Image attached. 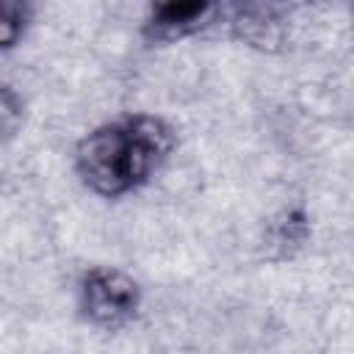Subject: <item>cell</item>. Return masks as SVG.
I'll return each instance as SVG.
<instances>
[{
  "label": "cell",
  "mask_w": 354,
  "mask_h": 354,
  "mask_svg": "<svg viewBox=\"0 0 354 354\" xmlns=\"http://www.w3.org/2000/svg\"><path fill=\"white\" fill-rule=\"evenodd\" d=\"M141 304L138 282L119 268H91L80 279V310L100 326H119L136 315Z\"/></svg>",
  "instance_id": "obj_2"
},
{
  "label": "cell",
  "mask_w": 354,
  "mask_h": 354,
  "mask_svg": "<svg viewBox=\"0 0 354 354\" xmlns=\"http://www.w3.org/2000/svg\"><path fill=\"white\" fill-rule=\"evenodd\" d=\"M25 111H22V100L17 97V91L6 83H0V144L11 141L19 127H22Z\"/></svg>",
  "instance_id": "obj_7"
},
{
  "label": "cell",
  "mask_w": 354,
  "mask_h": 354,
  "mask_svg": "<svg viewBox=\"0 0 354 354\" xmlns=\"http://www.w3.org/2000/svg\"><path fill=\"white\" fill-rule=\"evenodd\" d=\"M218 14L216 3L205 0H185V3H158L149 8V17L144 22V33L155 41H174L183 36H191L213 22Z\"/></svg>",
  "instance_id": "obj_4"
},
{
  "label": "cell",
  "mask_w": 354,
  "mask_h": 354,
  "mask_svg": "<svg viewBox=\"0 0 354 354\" xmlns=\"http://www.w3.org/2000/svg\"><path fill=\"white\" fill-rule=\"evenodd\" d=\"M232 36L238 41H243L252 50L260 53H279L288 44V19L282 14V8L268 6V3H246L238 6L232 19Z\"/></svg>",
  "instance_id": "obj_3"
},
{
  "label": "cell",
  "mask_w": 354,
  "mask_h": 354,
  "mask_svg": "<svg viewBox=\"0 0 354 354\" xmlns=\"http://www.w3.org/2000/svg\"><path fill=\"white\" fill-rule=\"evenodd\" d=\"M158 163L160 160L130 130L127 119L91 130L75 147L80 180L102 196H122L133 191L152 174Z\"/></svg>",
  "instance_id": "obj_1"
},
{
  "label": "cell",
  "mask_w": 354,
  "mask_h": 354,
  "mask_svg": "<svg viewBox=\"0 0 354 354\" xmlns=\"http://www.w3.org/2000/svg\"><path fill=\"white\" fill-rule=\"evenodd\" d=\"M307 232H310V227H307L304 213L288 210V213H282V216L268 227V232H266V246L274 249V252H271L274 257H288L293 249H299V246L307 241Z\"/></svg>",
  "instance_id": "obj_5"
},
{
  "label": "cell",
  "mask_w": 354,
  "mask_h": 354,
  "mask_svg": "<svg viewBox=\"0 0 354 354\" xmlns=\"http://www.w3.org/2000/svg\"><path fill=\"white\" fill-rule=\"evenodd\" d=\"M28 22V8L17 0H0V50H8L19 41Z\"/></svg>",
  "instance_id": "obj_6"
}]
</instances>
